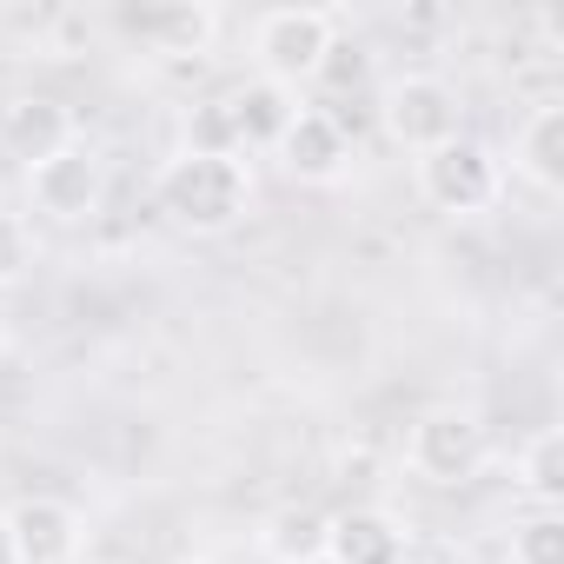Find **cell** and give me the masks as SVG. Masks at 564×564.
Wrapping results in <instances>:
<instances>
[{"label": "cell", "instance_id": "obj_1", "mask_svg": "<svg viewBox=\"0 0 564 564\" xmlns=\"http://www.w3.org/2000/svg\"><path fill=\"white\" fill-rule=\"evenodd\" d=\"M160 213L180 232L219 239V232H232L252 213V166L246 160H226V153H186L180 147L160 166Z\"/></svg>", "mask_w": 564, "mask_h": 564}, {"label": "cell", "instance_id": "obj_2", "mask_svg": "<svg viewBox=\"0 0 564 564\" xmlns=\"http://www.w3.org/2000/svg\"><path fill=\"white\" fill-rule=\"evenodd\" d=\"M419 193L445 219H478V213H491L505 199V166H498V153L485 140H465L458 133L445 147L419 153Z\"/></svg>", "mask_w": 564, "mask_h": 564}, {"label": "cell", "instance_id": "obj_3", "mask_svg": "<svg viewBox=\"0 0 564 564\" xmlns=\"http://www.w3.org/2000/svg\"><path fill=\"white\" fill-rule=\"evenodd\" d=\"M333 47H339V21L326 8H272L252 28L259 80H279V87H293V94H300V80H319V67H326Z\"/></svg>", "mask_w": 564, "mask_h": 564}, {"label": "cell", "instance_id": "obj_4", "mask_svg": "<svg viewBox=\"0 0 564 564\" xmlns=\"http://www.w3.org/2000/svg\"><path fill=\"white\" fill-rule=\"evenodd\" d=\"M485 458H491V438H485L478 412H465V405H432L405 432V465L425 485H471L485 471Z\"/></svg>", "mask_w": 564, "mask_h": 564}, {"label": "cell", "instance_id": "obj_5", "mask_svg": "<svg viewBox=\"0 0 564 564\" xmlns=\"http://www.w3.org/2000/svg\"><path fill=\"white\" fill-rule=\"evenodd\" d=\"M379 127H386L392 147H405V153H432V147L458 140V87L438 80V74H405V80L386 87V100H379Z\"/></svg>", "mask_w": 564, "mask_h": 564}, {"label": "cell", "instance_id": "obj_6", "mask_svg": "<svg viewBox=\"0 0 564 564\" xmlns=\"http://www.w3.org/2000/svg\"><path fill=\"white\" fill-rule=\"evenodd\" d=\"M28 199H34V213H47V219H61V226H80V219H94L100 199H107V160H100L87 140H67L54 160L28 166Z\"/></svg>", "mask_w": 564, "mask_h": 564}, {"label": "cell", "instance_id": "obj_7", "mask_svg": "<svg viewBox=\"0 0 564 564\" xmlns=\"http://www.w3.org/2000/svg\"><path fill=\"white\" fill-rule=\"evenodd\" d=\"M8 531H14L21 564H80V544H87V518L54 491H34V498L8 505Z\"/></svg>", "mask_w": 564, "mask_h": 564}, {"label": "cell", "instance_id": "obj_8", "mask_svg": "<svg viewBox=\"0 0 564 564\" xmlns=\"http://www.w3.org/2000/svg\"><path fill=\"white\" fill-rule=\"evenodd\" d=\"M272 153H279V166H286L300 186H339L346 166H352V133H346L339 113L300 107V120L286 127V140H279Z\"/></svg>", "mask_w": 564, "mask_h": 564}, {"label": "cell", "instance_id": "obj_9", "mask_svg": "<svg viewBox=\"0 0 564 564\" xmlns=\"http://www.w3.org/2000/svg\"><path fill=\"white\" fill-rule=\"evenodd\" d=\"M127 34L147 47V54H160V61H206L213 54V41H219V14L206 8V0H166V8H140V14H127Z\"/></svg>", "mask_w": 564, "mask_h": 564}, {"label": "cell", "instance_id": "obj_10", "mask_svg": "<svg viewBox=\"0 0 564 564\" xmlns=\"http://www.w3.org/2000/svg\"><path fill=\"white\" fill-rule=\"evenodd\" d=\"M226 120H232L239 153H272L279 140H286V127L300 120V94L252 74V80H239V87L226 94Z\"/></svg>", "mask_w": 564, "mask_h": 564}, {"label": "cell", "instance_id": "obj_11", "mask_svg": "<svg viewBox=\"0 0 564 564\" xmlns=\"http://www.w3.org/2000/svg\"><path fill=\"white\" fill-rule=\"evenodd\" d=\"M67 140H80L74 133V113L61 100H47V94H14L8 107H0V147H8L21 166L54 160Z\"/></svg>", "mask_w": 564, "mask_h": 564}, {"label": "cell", "instance_id": "obj_12", "mask_svg": "<svg viewBox=\"0 0 564 564\" xmlns=\"http://www.w3.org/2000/svg\"><path fill=\"white\" fill-rule=\"evenodd\" d=\"M405 557H412V538H405V524H399L392 511L352 505V511L333 518V551H326V564H405Z\"/></svg>", "mask_w": 564, "mask_h": 564}, {"label": "cell", "instance_id": "obj_13", "mask_svg": "<svg viewBox=\"0 0 564 564\" xmlns=\"http://www.w3.org/2000/svg\"><path fill=\"white\" fill-rule=\"evenodd\" d=\"M333 551V511L319 505H279L259 524V557L265 564H326Z\"/></svg>", "mask_w": 564, "mask_h": 564}, {"label": "cell", "instance_id": "obj_14", "mask_svg": "<svg viewBox=\"0 0 564 564\" xmlns=\"http://www.w3.org/2000/svg\"><path fill=\"white\" fill-rule=\"evenodd\" d=\"M511 166L538 193H564V100L531 107V120L518 127V147H511Z\"/></svg>", "mask_w": 564, "mask_h": 564}, {"label": "cell", "instance_id": "obj_15", "mask_svg": "<svg viewBox=\"0 0 564 564\" xmlns=\"http://www.w3.org/2000/svg\"><path fill=\"white\" fill-rule=\"evenodd\" d=\"M518 485H524L531 511H557V498H564V432L557 425H544L518 452Z\"/></svg>", "mask_w": 564, "mask_h": 564}, {"label": "cell", "instance_id": "obj_16", "mask_svg": "<svg viewBox=\"0 0 564 564\" xmlns=\"http://www.w3.org/2000/svg\"><path fill=\"white\" fill-rule=\"evenodd\" d=\"M511 564H564V511H524L511 524Z\"/></svg>", "mask_w": 564, "mask_h": 564}, {"label": "cell", "instance_id": "obj_17", "mask_svg": "<svg viewBox=\"0 0 564 564\" xmlns=\"http://www.w3.org/2000/svg\"><path fill=\"white\" fill-rule=\"evenodd\" d=\"M186 153H226V160H246L239 140H232V120H226V100H206L186 113Z\"/></svg>", "mask_w": 564, "mask_h": 564}, {"label": "cell", "instance_id": "obj_18", "mask_svg": "<svg viewBox=\"0 0 564 564\" xmlns=\"http://www.w3.org/2000/svg\"><path fill=\"white\" fill-rule=\"evenodd\" d=\"M28 265H34V232H28V219H21V213H0V293L21 286Z\"/></svg>", "mask_w": 564, "mask_h": 564}, {"label": "cell", "instance_id": "obj_19", "mask_svg": "<svg viewBox=\"0 0 564 564\" xmlns=\"http://www.w3.org/2000/svg\"><path fill=\"white\" fill-rule=\"evenodd\" d=\"M366 67H372V61H366L359 47H333V54H326V67H319V80H333V87H359V80H366Z\"/></svg>", "mask_w": 564, "mask_h": 564}, {"label": "cell", "instance_id": "obj_20", "mask_svg": "<svg viewBox=\"0 0 564 564\" xmlns=\"http://www.w3.org/2000/svg\"><path fill=\"white\" fill-rule=\"evenodd\" d=\"M0 564H21V557H14V531H8V511H0Z\"/></svg>", "mask_w": 564, "mask_h": 564}, {"label": "cell", "instance_id": "obj_21", "mask_svg": "<svg viewBox=\"0 0 564 564\" xmlns=\"http://www.w3.org/2000/svg\"><path fill=\"white\" fill-rule=\"evenodd\" d=\"M14 352V339H8V319H0V359H8Z\"/></svg>", "mask_w": 564, "mask_h": 564}, {"label": "cell", "instance_id": "obj_22", "mask_svg": "<svg viewBox=\"0 0 564 564\" xmlns=\"http://www.w3.org/2000/svg\"><path fill=\"white\" fill-rule=\"evenodd\" d=\"M186 564H226V557H186Z\"/></svg>", "mask_w": 564, "mask_h": 564}, {"label": "cell", "instance_id": "obj_23", "mask_svg": "<svg viewBox=\"0 0 564 564\" xmlns=\"http://www.w3.org/2000/svg\"><path fill=\"white\" fill-rule=\"evenodd\" d=\"M113 564H120V557H113Z\"/></svg>", "mask_w": 564, "mask_h": 564}]
</instances>
